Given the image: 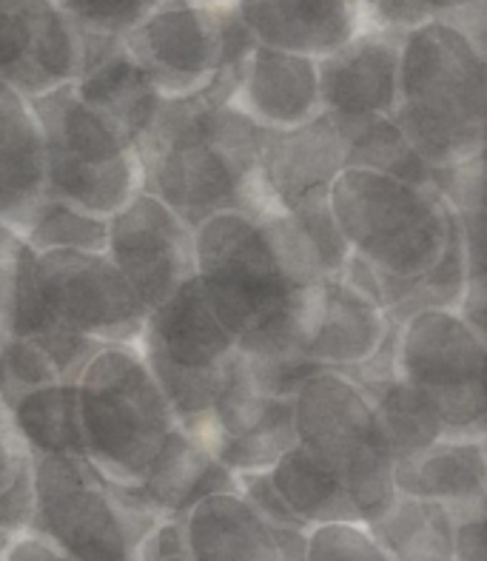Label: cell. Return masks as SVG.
I'll return each instance as SVG.
<instances>
[{
    "mask_svg": "<svg viewBox=\"0 0 487 561\" xmlns=\"http://www.w3.org/2000/svg\"><path fill=\"white\" fill-rule=\"evenodd\" d=\"M140 351L169 399L177 425L203 439L237 340L205 302L197 277L185 279L169 299L146 313Z\"/></svg>",
    "mask_w": 487,
    "mask_h": 561,
    "instance_id": "8",
    "label": "cell"
},
{
    "mask_svg": "<svg viewBox=\"0 0 487 561\" xmlns=\"http://www.w3.org/2000/svg\"><path fill=\"white\" fill-rule=\"evenodd\" d=\"M109 220L106 254L135 288L146 311L194 277V226L140 188Z\"/></svg>",
    "mask_w": 487,
    "mask_h": 561,
    "instance_id": "13",
    "label": "cell"
},
{
    "mask_svg": "<svg viewBox=\"0 0 487 561\" xmlns=\"http://www.w3.org/2000/svg\"><path fill=\"white\" fill-rule=\"evenodd\" d=\"M351 379V377H348ZM367 393L376 416H380L382 434L388 442L390 456L396 462H405L410 456L422 454L433 442L445 439V422L431 399L417 391L405 379H374V382H356Z\"/></svg>",
    "mask_w": 487,
    "mask_h": 561,
    "instance_id": "30",
    "label": "cell"
},
{
    "mask_svg": "<svg viewBox=\"0 0 487 561\" xmlns=\"http://www.w3.org/2000/svg\"><path fill=\"white\" fill-rule=\"evenodd\" d=\"M203 442L234 477L271 470L285 450L297 445L294 402L257 391L240 354H234L223 391L205 422Z\"/></svg>",
    "mask_w": 487,
    "mask_h": 561,
    "instance_id": "15",
    "label": "cell"
},
{
    "mask_svg": "<svg viewBox=\"0 0 487 561\" xmlns=\"http://www.w3.org/2000/svg\"><path fill=\"white\" fill-rule=\"evenodd\" d=\"M485 334L453 308H424L396 325L394 374L431 399L445 439H485Z\"/></svg>",
    "mask_w": 487,
    "mask_h": 561,
    "instance_id": "10",
    "label": "cell"
},
{
    "mask_svg": "<svg viewBox=\"0 0 487 561\" xmlns=\"http://www.w3.org/2000/svg\"><path fill=\"white\" fill-rule=\"evenodd\" d=\"M75 89L89 106L117 123L128 140L135 142V149L149 131L162 103L157 85L135 64L121 37L98 35V32H86L83 69L75 80Z\"/></svg>",
    "mask_w": 487,
    "mask_h": 561,
    "instance_id": "21",
    "label": "cell"
},
{
    "mask_svg": "<svg viewBox=\"0 0 487 561\" xmlns=\"http://www.w3.org/2000/svg\"><path fill=\"white\" fill-rule=\"evenodd\" d=\"M140 561H194L189 553V545H185L180 516L177 519H162L151 530V536L143 545Z\"/></svg>",
    "mask_w": 487,
    "mask_h": 561,
    "instance_id": "39",
    "label": "cell"
},
{
    "mask_svg": "<svg viewBox=\"0 0 487 561\" xmlns=\"http://www.w3.org/2000/svg\"><path fill=\"white\" fill-rule=\"evenodd\" d=\"M180 522L194 561H283L271 527L237 491L208 493Z\"/></svg>",
    "mask_w": 487,
    "mask_h": 561,
    "instance_id": "26",
    "label": "cell"
},
{
    "mask_svg": "<svg viewBox=\"0 0 487 561\" xmlns=\"http://www.w3.org/2000/svg\"><path fill=\"white\" fill-rule=\"evenodd\" d=\"M214 3H231V7H240L242 0H214Z\"/></svg>",
    "mask_w": 487,
    "mask_h": 561,
    "instance_id": "45",
    "label": "cell"
},
{
    "mask_svg": "<svg viewBox=\"0 0 487 561\" xmlns=\"http://www.w3.org/2000/svg\"><path fill=\"white\" fill-rule=\"evenodd\" d=\"M394 488L405 496L448 507L453 519L485 511V439H439L422 454L394 465Z\"/></svg>",
    "mask_w": 487,
    "mask_h": 561,
    "instance_id": "23",
    "label": "cell"
},
{
    "mask_svg": "<svg viewBox=\"0 0 487 561\" xmlns=\"http://www.w3.org/2000/svg\"><path fill=\"white\" fill-rule=\"evenodd\" d=\"M37 294L57 325L98 345H137L146 306L106 251H41L32 260Z\"/></svg>",
    "mask_w": 487,
    "mask_h": 561,
    "instance_id": "12",
    "label": "cell"
},
{
    "mask_svg": "<svg viewBox=\"0 0 487 561\" xmlns=\"http://www.w3.org/2000/svg\"><path fill=\"white\" fill-rule=\"evenodd\" d=\"M390 121L428 169L485 154V49L448 21L408 28L399 46V94Z\"/></svg>",
    "mask_w": 487,
    "mask_h": 561,
    "instance_id": "2",
    "label": "cell"
},
{
    "mask_svg": "<svg viewBox=\"0 0 487 561\" xmlns=\"http://www.w3.org/2000/svg\"><path fill=\"white\" fill-rule=\"evenodd\" d=\"M346 169V137L331 114L294 128H262L257 151V185L265 214L294 211L328 199Z\"/></svg>",
    "mask_w": 487,
    "mask_h": 561,
    "instance_id": "16",
    "label": "cell"
},
{
    "mask_svg": "<svg viewBox=\"0 0 487 561\" xmlns=\"http://www.w3.org/2000/svg\"><path fill=\"white\" fill-rule=\"evenodd\" d=\"M240 66H228L203 89L162 98L137 142L143 188L189 226L219 211L265 217L257 185L262 128L231 103Z\"/></svg>",
    "mask_w": 487,
    "mask_h": 561,
    "instance_id": "1",
    "label": "cell"
},
{
    "mask_svg": "<svg viewBox=\"0 0 487 561\" xmlns=\"http://www.w3.org/2000/svg\"><path fill=\"white\" fill-rule=\"evenodd\" d=\"M66 12L98 35L123 37L160 0H57Z\"/></svg>",
    "mask_w": 487,
    "mask_h": 561,
    "instance_id": "35",
    "label": "cell"
},
{
    "mask_svg": "<svg viewBox=\"0 0 487 561\" xmlns=\"http://www.w3.org/2000/svg\"><path fill=\"white\" fill-rule=\"evenodd\" d=\"M260 220L280 271L294 291H305L325 279L342 277L351 249L333 220L328 199L294 208V211L265 214Z\"/></svg>",
    "mask_w": 487,
    "mask_h": 561,
    "instance_id": "25",
    "label": "cell"
},
{
    "mask_svg": "<svg viewBox=\"0 0 487 561\" xmlns=\"http://www.w3.org/2000/svg\"><path fill=\"white\" fill-rule=\"evenodd\" d=\"M276 493L283 496L288 511L305 527L333 525V522H362L360 511L351 502L348 491L339 484L331 470L314 459L299 445L285 450L269 470Z\"/></svg>",
    "mask_w": 487,
    "mask_h": 561,
    "instance_id": "29",
    "label": "cell"
},
{
    "mask_svg": "<svg viewBox=\"0 0 487 561\" xmlns=\"http://www.w3.org/2000/svg\"><path fill=\"white\" fill-rule=\"evenodd\" d=\"M57 379H64L60 370L35 342L0 336V399H3V405L18 393L57 382Z\"/></svg>",
    "mask_w": 487,
    "mask_h": 561,
    "instance_id": "33",
    "label": "cell"
},
{
    "mask_svg": "<svg viewBox=\"0 0 487 561\" xmlns=\"http://www.w3.org/2000/svg\"><path fill=\"white\" fill-rule=\"evenodd\" d=\"M18 237L35 254L41 251H106L109 220L46 194Z\"/></svg>",
    "mask_w": 487,
    "mask_h": 561,
    "instance_id": "31",
    "label": "cell"
},
{
    "mask_svg": "<svg viewBox=\"0 0 487 561\" xmlns=\"http://www.w3.org/2000/svg\"><path fill=\"white\" fill-rule=\"evenodd\" d=\"M297 445L331 470L360 511L362 525L394 502V456L380 416L360 385L339 370H317L291 397Z\"/></svg>",
    "mask_w": 487,
    "mask_h": 561,
    "instance_id": "6",
    "label": "cell"
},
{
    "mask_svg": "<svg viewBox=\"0 0 487 561\" xmlns=\"http://www.w3.org/2000/svg\"><path fill=\"white\" fill-rule=\"evenodd\" d=\"M405 32L362 23L337 51L317 60L322 112L337 123L390 117L399 94V46Z\"/></svg>",
    "mask_w": 487,
    "mask_h": 561,
    "instance_id": "17",
    "label": "cell"
},
{
    "mask_svg": "<svg viewBox=\"0 0 487 561\" xmlns=\"http://www.w3.org/2000/svg\"><path fill=\"white\" fill-rule=\"evenodd\" d=\"M482 163H485V154L474 157L467 163L448 165V169H431V185L442 194V199H445L453 214L485 211L482 208V197H485Z\"/></svg>",
    "mask_w": 487,
    "mask_h": 561,
    "instance_id": "36",
    "label": "cell"
},
{
    "mask_svg": "<svg viewBox=\"0 0 487 561\" xmlns=\"http://www.w3.org/2000/svg\"><path fill=\"white\" fill-rule=\"evenodd\" d=\"M29 459L26 448L21 445V439L14 436V427L9 422V411L0 399V493L7 491L9 484L14 482L18 470L23 468V462Z\"/></svg>",
    "mask_w": 487,
    "mask_h": 561,
    "instance_id": "41",
    "label": "cell"
},
{
    "mask_svg": "<svg viewBox=\"0 0 487 561\" xmlns=\"http://www.w3.org/2000/svg\"><path fill=\"white\" fill-rule=\"evenodd\" d=\"M194 277L234 340L299 294L283 277L262 220L246 211H219L194 226Z\"/></svg>",
    "mask_w": 487,
    "mask_h": 561,
    "instance_id": "11",
    "label": "cell"
},
{
    "mask_svg": "<svg viewBox=\"0 0 487 561\" xmlns=\"http://www.w3.org/2000/svg\"><path fill=\"white\" fill-rule=\"evenodd\" d=\"M390 322L380 306L342 277L325 279L305 294V354L317 368H356L380 351Z\"/></svg>",
    "mask_w": 487,
    "mask_h": 561,
    "instance_id": "18",
    "label": "cell"
},
{
    "mask_svg": "<svg viewBox=\"0 0 487 561\" xmlns=\"http://www.w3.org/2000/svg\"><path fill=\"white\" fill-rule=\"evenodd\" d=\"M86 32L57 0H0V80L41 98L80 78Z\"/></svg>",
    "mask_w": 487,
    "mask_h": 561,
    "instance_id": "14",
    "label": "cell"
},
{
    "mask_svg": "<svg viewBox=\"0 0 487 561\" xmlns=\"http://www.w3.org/2000/svg\"><path fill=\"white\" fill-rule=\"evenodd\" d=\"M46 142V194L98 217H112L143 188L135 142L89 106L75 83L29 100Z\"/></svg>",
    "mask_w": 487,
    "mask_h": 561,
    "instance_id": "7",
    "label": "cell"
},
{
    "mask_svg": "<svg viewBox=\"0 0 487 561\" xmlns=\"http://www.w3.org/2000/svg\"><path fill=\"white\" fill-rule=\"evenodd\" d=\"M123 491L162 519H177L208 493L237 491V477L214 459L200 436L174 425L143 482Z\"/></svg>",
    "mask_w": 487,
    "mask_h": 561,
    "instance_id": "24",
    "label": "cell"
},
{
    "mask_svg": "<svg viewBox=\"0 0 487 561\" xmlns=\"http://www.w3.org/2000/svg\"><path fill=\"white\" fill-rule=\"evenodd\" d=\"M46 197V142L35 108L0 80V222L14 234Z\"/></svg>",
    "mask_w": 487,
    "mask_h": 561,
    "instance_id": "22",
    "label": "cell"
},
{
    "mask_svg": "<svg viewBox=\"0 0 487 561\" xmlns=\"http://www.w3.org/2000/svg\"><path fill=\"white\" fill-rule=\"evenodd\" d=\"M32 459V525L75 561H140L162 516L109 482L86 456Z\"/></svg>",
    "mask_w": 487,
    "mask_h": 561,
    "instance_id": "5",
    "label": "cell"
},
{
    "mask_svg": "<svg viewBox=\"0 0 487 561\" xmlns=\"http://www.w3.org/2000/svg\"><path fill=\"white\" fill-rule=\"evenodd\" d=\"M231 103L260 128H294L322 114L317 60L254 43L240 66Z\"/></svg>",
    "mask_w": 487,
    "mask_h": 561,
    "instance_id": "19",
    "label": "cell"
},
{
    "mask_svg": "<svg viewBox=\"0 0 487 561\" xmlns=\"http://www.w3.org/2000/svg\"><path fill=\"white\" fill-rule=\"evenodd\" d=\"M337 126L346 137V165L382 171V174H394L410 183H431V169L414 154L390 117L337 123Z\"/></svg>",
    "mask_w": 487,
    "mask_h": 561,
    "instance_id": "32",
    "label": "cell"
},
{
    "mask_svg": "<svg viewBox=\"0 0 487 561\" xmlns=\"http://www.w3.org/2000/svg\"><path fill=\"white\" fill-rule=\"evenodd\" d=\"M9 422L29 456H83L78 385L57 379L7 402Z\"/></svg>",
    "mask_w": 487,
    "mask_h": 561,
    "instance_id": "27",
    "label": "cell"
},
{
    "mask_svg": "<svg viewBox=\"0 0 487 561\" xmlns=\"http://www.w3.org/2000/svg\"><path fill=\"white\" fill-rule=\"evenodd\" d=\"M367 530L390 561H456L451 511L428 499L396 493Z\"/></svg>",
    "mask_w": 487,
    "mask_h": 561,
    "instance_id": "28",
    "label": "cell"
},
{
    "mask_svg": "<svg viewBox=\"0 0 487 561\" xmlns=\"http://www.w3.org/2000/svg\"><path fill=\"white\" fill-rule=\"evenodd\" d=\"M237 9L257 43L312 60L337 51L365 23L351 0H242Z\"/></svg>",
    "mask_w": 487,
    "mask_h": 561,
    "instance_id": "20",
    "label": "cell"
},
{
    "mask_svg": "<svg viewBox=\"0 0 487 561\" xmlns=\"http://www.w3.org/2000/svg\"><path fill=\"white\" fill-rule=\"evenodd\" d=\"M237 493L246 499L248 505L254 507V513L269 527H297V530H308L303 522L288 511L283 496L276 493L274 482H271L269 470H257V473H237Z\"/></svg>",
    "mask_w": 487,
    "mask_h": 561,
    "instance_id": "38",
    "label": "cell"
},
{
    "mask_svg": "<svg viewBox=\"0 0 487 561\" xmlns=\"http://www.w3.org/2000/svg\"><path fill=\"white\" fill-rule=\"evenodd\" d=\"M18 245H21V237L14 234L12 228L0 222V336H3V317H7L9 291H12Z\"/></svg>",
    "mask_w": 487,
    "mask_h": 561,
    "instance_id": "43",
    "label": "cell"
},
{
    "mask_svg": "<svg viewBox=\"0 0 487 561\" xmlns=\"http://www.w3.org/2000/svg\"><path fill=\"white\" fill-rule=\"evenodd\" d=\"M305 561H390L362 522L314 525L305 536Z\"/></svg>",
    "mask_w": 487,
    "mask_h": 561,
    "instance_id": "34",
    "label": "cell"
},
{
    "mask_svg": "<svg viewBox=\"0 0 487 561\" xmlns=\"http://www.w3.org/2000/svg\"><path fill=\"white\" fill-rule=\"evenodd\" d=\"M453 559L456 561H487L485 511L467 513V516L453 519Z\"/></svg>",
    "mask_w": 487,
    "mask_h": 561,
    "instance_id": "40",
    "label": "cell"
},
{
    "mask_svg": "<svg viewBox=\"0 0 487 561\" xmlns=\"http://www.w3.org/2000/svg\"><path fill=\"white\" fill-rule=\"evenodd\" d=\"M75 385L83 456L117 488H137L177 425L140 345H103Z\"/></svg>",
    "mask_w": 487,
    "mask_h": 561,
    "instance_id": "3",
    "label": "cell"
},
{
    "mask_svg": "<svg viewBox=\"0 0 487 561\" xmlns=\"http://www.w3.org/2000/svg\"><path fill=\"white\" fill-rule=\"evenodd\" d=\"M32 505H35L32 459H26L23 468L18 470L14 482L0 493V559L9 550V545L21 534H26L29 525H32Z\"/></svg>",
    "mask_w": 487,
    "mask_h": 561,
    "instance_id": "37",
    "label": "cell"
},
{
    "mask_svg": "<svg viewBox=\"0 0 487 561\" xmlns=\"http://www.w3.org/2000/svg\"><path fill=\"white\" fill-rule=\"evenodd\" d=\"M328 208L351 254L394 277H422L442 260L453 211L431 183L346 165Z\"/></svg>",
    "mask_w": 487,
    "mask_h": 561,
    "instance_id": "4",
    "label": "cell"
},
{
    "mask_svg": "<svg viewBox=\"0 0 487 561\" xmlns=\"http://www.w3.org/2000/svg\"><path fill=\"white\" fill-rule=\"evenodd\" d=\"M121 41L162 98L197 92L257 43L240 9L214 0H160Z\"/></svg>",
    "mask_w": 487,
    "mask_h": 561,
    "instance_id": "9",
    "label": "cell"
},
{
    "mask_svg": "<svg viewBox=\"0 0 487 561\" xmlns=\"http://www.w3.org/2000/svg\"><path fill=\"white\" fill-rule=\"evenodd\" d=\"M0 561H75L71 556H66L64 550L52 545L46 536L35 534V530H26L18 539L9 545V550L3 553Z\"/></svg>",
    "mask_w": 487,
    "mask_h": 561,
    "instance_id": "42",
    "label": "cell"
},
{
    "mask_svg": "<svg viewBox=\"0 0 487 561\" xmlns=\"http://www.w3.org/2000/svg\"><path fill=\"white\" fill-rule=\"evenodd\" d=\"M417 12L422 14L424 21H445L451 14L462 12L467 7H476V3H485V0H410Z\"/></svg>",
    "mask_w": 487,
    "mask_h": 561,
    "instance_id": "44",
    "label": "cell"
}]
</instances>
